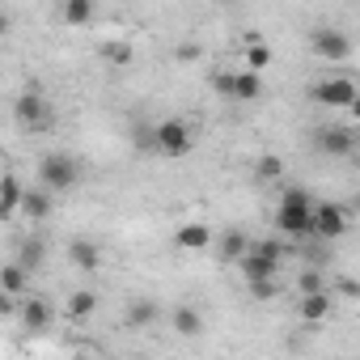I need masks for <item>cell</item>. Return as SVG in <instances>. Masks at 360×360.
<instances>
[{
    "label": "cell",
    "instance_id": "cell-1",
    "mask_svg": "<svg viewBox=\"0 0 360 360\" xmlns=\"http://www.w3.org/2000/svg\"><path fill=\"white\" fill-rule=\"evenodd\" d=\"M276 229L280 238H309L314 233V200L305 187H288L280 195V208H276Z\"/></svg>",
    "mask_w": 360,
    "mask_h": 360
},
{
    "label": "cell",
    "instance_id": "cell-2",
    "mask_svg": "<svg viewBox=\"0 0 360 360\" xmlns=\"http://www.w3.org/2000/svg\"><path fill=\"white\" fill-rule=\"evenodd\" d=\"M77 183H81V161H77V157H68V153H47V157L39 161V187H47L51 195L72 191Z\"/></svg>",
    "mask_w": 360,
    "mask_h": 360
},
{
    "label": "cell",
    "instance_id": "cell-3",
    "mask_svg": "<svg viewBox=\"0 0 360 360\" xmlns=\"http://www.w3.org/2000/svg\"><path fill=\"white\" fill-rule=\"evenodd\" d=\"M191 144H195V136H191L187 119H161V123H153V153H161V157H187Z\"/></svg>",
    "mask_w": 360,
    "mask_h": 360
},
{
    "label": "cell",
    "instance_id": "cell-4",
    "mask_svg": "<svg viewBox=\"0 0 360 360\" xmlns=\"http://www.w3.org/2000/svg\"><path fill=\"white\" fill-rule=\"evenodd\" d=\"M309 102L318 106H356V81L352 77H326L318 85H309Z\"/></svg>",
    "mask_w": 360,
    "mask_h": 360
},
{
    "label": "cell",
    "instance_id": "cell-5",
    "mask_svg": "<svg viewBox=\"0 0 360 360\" xmlns=\"http://www.w3.org/2000/svg\"><path fill=\"white\" fill-rule=\"evenodd\" d=\"M13 115H18V123H22V127H30V131L51 127V106H47V98H43L39 89H26V94L13 102Z\"/></svg>",
    "mask_w": 360,
    "mask_h": 360
},
{
    "label": "cell",
    "instance_id": "cell-6",
    "mask_svg": "<svg viewBox=\"0 0 360 360\" xmlns=\"http://www.w3.org/2000/svg\"><path fill=\"white\" fill-rule=\"evenodd\" d=\"M309 47H314V56H322V60H330V64H339V60L352 56V39H347L343 30H330V26H318V30L309 34Z\"/></svg>",
    "mask_w": 360,
    "mask_h": 360
},
{
    "label": "cell",
    "instance_id": "cell-7",
    "mask_svg": "<svg viewBox=\"0 0 360 360\" xmlns=\"http://www.w3.org/2000/svg\"><path fill=\"white\" fill-rule=\"evenodd\" d=\"M314 148L326 153V157H352V153H356V136H352V127L326 123V127L314 131Z\"/></svg>",
    "mask_w": 360,
    "mask_h": 360
},
{
    "label": "cell",
    "instance_id": "cell-8",
    "mask_svg": "<svg viewBox=\"0 0 360 360\" xmlns=\"http://www.w3.org/2000/svg\"><path fill=\"white\" fill-rule=\"evenodd\" d=\"M314 233L318 238H326V242H335V238H343L347 233V208L343 204H314Z\"/></svg>",
    "mask_w": 360,
    "mask_h": 360
},
{
    "label": "cell",
    "instance_id": "cell-9",
    "mask_svg": "<svg viewBox=\"0 0 360 360\" xmlns=\"http://www.w3.org/2000/svg\"><path fill=\"white\" fill-rule=\"evenodd\" d=\"M18 212H22L26 221L39 225V221H47V217L56 212V195H51L47 187H30V191L22 187V204H18Z\"/></svg>",
    "mask_w": 360,
    "mask_h": 360
},
{
    "label": "cell",
    "instance_id": "cell-10",
    "mask_svg": "<svg viewBox=\"0 0 360 360\" xmlns=\"http://www.w3.org/2000/svg\"><path fill=\"white\" fill-rule=\"evenodd\" d=\"M297 318H301L305 326H314V322H326V318H330V284H326V288H318V292H301Z\"/></svg>",
    "mask_w": 360,
    "mask_h": 360
},
{
    "label": "cell",
    "instance_id": "cell-11",
    "mask_svg": "<svg viewBox=\"0 0 360 360\" xmlns=\"http://www.w3.org/2000/svg\"><path fill=\"white\" fill-rule=\"evenodd\" d=\"M51 318H56V314H51V305H47L43 297H26V301H22V309H18V322H22L26 330H34V335H39V330H47V326H51Z\"/></svg>",
    "mask_w": 360,
    "mask_h": 360
},
{
    "label": "cell",
    "instance_id": "cell-12",
    "mask_svg": "<svg viewBox=\"0 0 360 360\" xmlns=\"http://www.w3.org/2000/svg\"><path fill=\"white\" fill-rule=\"evenodd\" d=\"M64 255H68V263H72L77 271H94V267L102 263V246H98V242H89V238H72Z\"/></svg>",
    "mask_w": 360,
    "mask_h": 360
},
{
    "label": "cell",
    "instance_id": "cell-13",
    "mask_svg": "<svg viewBox=\"0 0 360 360\" xmlns=\"http://www.w3.org/2000/svg\"><path fill=\"white\" fill-rule=\"evenodd\" d=\"M18 204H22V178L0 169V221H13Z\"/></svg>",
    "mask_w": 360,
    "mask_h": 360
},
{
    "label": "cell",
    "instance_id": "cell-14",
    "mask_svg": "<svg viewBox=\"0 0 360 360\" xmlns=\"http://www.w3.org/2000/svg\"><path fill=\"white\" fill-rule=\"evenodd\" d=\"M169 326H174V335L195 339V335H204V314H200L195 305H178V309L169 314Z\"/></svg>",
    "mask_w": 360,
    "mask_h": 360
},
{
    "label": "cell",
    "instance_id": "cell-15",
    "mask_svg": "<svg viewBox=\"0 0 360 360\" xmlns=\"http://www.w3.org/2000/svg\"><path fill=\"white\" fill-rule=\"evenodd\" d=\"M174 246H178V250H208V246H212V229H208V225H200V221L178 225Z\"/></svg>",
    "mask_w": 360,
    "mask_h": 360
},
{
    "label": "cell",
    "instance_id": "cell-16",
    "mask_svg": "<svg viewBox=\"0 0 360 360\" xmlns=\"http://www.w3.org/2000/svg\"><path fill=\"white\" fill-rule=\"evenodd\" d=\"M246 246H250V238H246L242 229H225V233L217 238V259H221V263H238V259L246 255Z\"/></svg>",
    "mask_w": 360,
    "mask_h": 360
},
{
    "label": "cell",
    "instance_id": "cell-17",
    "mask_svg": "<svg viewBox=\"0 0 360 360\" xmlns=\"http://www.w3.org/2000/svg\"><path fill=\"white\" fill-rule=\"evenodd\" d=\"M161 318V305L153 301V297H136L131 305H127V326L131 330H144V326H153Z\"/></svg>",
    "mask_w": 360,
    "mask_h": 360
},
{
    "label": "cell",
    "instance_id": "cell-18",
    "mask_svg": "<svg viewBox=\"0 0 360 360\" xmlns=\"http://www.w3.org/2000/svg\"><path fill=\"white\" fill-rule=\"evenodd\" d=\"M229 98H238V102H259V98H263V77H259L255 68L233 72V94H229Z\"/></svg>",
    "mask_w": 360,
    "mask_h": 360
},
{
    "label": "cell",
    "instance_id": "cell-19",
    "mask_svg": "<svg viewBox=\"0 0 360 360\" xmlns=\"http://www.w3.org/2000/svg\"><path fill=\"white\" fill-rule=\"evenodd\" d=\"M26 288H30V271H26L18 259L0 267V292H9V297H22Z\"/></svg>",
    "mask_w": 360,
    "mask_h": 360
},
{
    "label": "cell",
    "instance_id": "cell-20",
    "mask_svg": "<svg viewBox=\"0 0 360 360\" xmlns=\"http://www.w3.org/2000/svg\"><path fill=\"white\" fill-rule=\"evenodd\" d=\"M18 263L34 276V271L47 263V242H43V238H22V246H18Z\"/></svg>",
    "mask_w": 360,
    "mask_h": 360
},
{
    "label": "cell",
    "instance_id": "cell-21",
    "mask_svg": "<svg viewBox=\"0 0 360 360\" xmlns=\"http://www.w3.org/2000/svg\"><path fill=\"white\" fill-rule=\"evenodd\" d=\"M64 5V26H89L94 22V9H98V0H60Z\"/></svg>",
    "mask_w": 360,
    "mask_h": 360
},
{
    "label": "cell",
    "instance_id": "cell-22",
    "mask_svg": "<svg viewBox=\"0 0 360 360\" xmlns=\"http://www.w3.org/2000/svg\"><path fill=\"white\" fill-rule=\"evenodd\" d=\"M94 309H98V292H89V288H77V292L68 297V305H64V314H68L72 322H85Z\"/></svg>",
    "mask_w": 360,
    "mask_h": 360
},
{
    "label": "cell",
    "instance_id": "cell-23",
    "mask_svg": "<svg viewBox=\"0 0 360 360\" xmlns=\"http://www.w3.org/2000/svg\"><path fill=\"white\" fill-rule=\"evenodd\" d=\"M98 56H102L106 64H115V68H127V64H131V43H102Z\"/></svg>",
    "mask_w": 360,
    "mask_h": 360
},
{
    "label": "cell",
    "instance_id": "cell-24",
    "mask_svg": "<svg viewBox=\"0 0 360 360\" xmlns=\"http://www.w3.org/2000/svg\"><path fill=\"white\" fill-rule=\"evenodd\" d=\"M246 64H250L255 72H263V68L271 64V47H267L263 39H255V34H250V43H246Z\"/></svg>",
    "mask_w": 360,
    "mask_h": 360
},
{
    "label": "cell",
    "instance_id": "cell-25",
    "mask_svg": "<svg viewBox=\"0 0 360 360\" xmlns=\"http://www.w3.org/2000/svg\"><path fill=\"white\" fill-rule=\"evenodd\" d=\"M284 174V161L276 157V153H267V157H259V165H255V178L259 183H276V178Z\"/></svg>",
    "mask_w": 360,
    "mask_h": 360
},
{
    "label": "cell",
    "instance_id": "cell-26",
    "mask_svg": "<svg viewBox=\"0 0 360 360\" xmlns=\"http://www.w3.org/2000/svg\"><path fill=\"white\" fill-rule=\"evenodd\" d=\"M250 284V297L255 301H271L276 297V276H263V280H246Z\"/></svg>",
    "mask_w": 360,
    "mask_h": 360
},
{
    "label": "cell",
    "instance_id": "cell-27",
    "mask_svg": "<svg viewBox=\"0 0 360 360\" xmlns=\"http://www.w3.org/2000/svg\"><path fill=\"white\" fill-rule=\"evenodd\" d=\"M131 140H136V148H140V153H153V123H144V119H140V123H136V131H131Z\"/></svg>",
    "mask_w": 360,
    "mask_h": 360
},
{
    "label": "cell",
    "instance_id": "cell-28",
    "mask_svg": "<svg viewBox=\"0 0 360 360\" xmlns=\"http://www.w3.org/2000/svg\"><path fill=\"white\" fill-rule=\"evenodd\" d=\"M297 288H301V292H318V288H326V276L309 267V271H301V280H297Z\"/></svg>",
    "mask_w": 360,
    "mask_h": 360
},
{
    "label": "cell",
    "instance_id": "cell-29",
    "mask_svg": "<svg viewBox=\"0 0 360 360\" xmlns=\"http://www.w3.org/2000/svg\"><path fill=\"white\" fill-rule=\"evenodd\" d=\"M212 85H217V94H225V98H229V94H233V72H217V77H212Z\"/></svg>",
    "mask_w": 360,
    "mask_h": 360
},
{
    "label": "cell",
    "instance_id": "cell-30",
    "mask_svg": "<svg viewBox=\"0 0 360 360\" xmlns=\"http://www.w3.org/2000/svg\"><path fill=\"white\" fill-rule=\"evenodd\" d=\"M174 56H178V60H183V64H191V60H200V47H195V43H183V47H178V51H174Z\"/></svg>",
    "mask_w": 360,
    "mask_h": 360
},
{
    "label": "cell",
    "instance_id": "cell-31",
    "mask_svg": "<svg viewBox=\"0 0 360 360\" xmlns=\"http://www.w3.org/2000/svg\"><path fill=\"white\" fill-rule=\"evenodd\" d=\"M335 288H339L343 297H360V292H356V280H352V276H339V284H335Z\"/></svg>",
    "mask_w": 360,
    "mask_h": 360
},
{
    "label": "cell",
    "instance_id": "cell-32",
    "mask_svg": "<svg viewBox=\"0 0 360 360\" xmlns=\"http://www.w3.org/2000/svg\"><path fill=\"white\" fill-rule=\"evenodd\" d=\"M9 309H13V297H9V292H0V314H9Z\"/></svg>",
    "mask_w": 360,
    "mask_h": 360
},
{
    "label": "cell",
    "instance_id": "cell-33",
    "mask_svg": "<svg viewBox=\"0 0 360 360\" xmlns=\"http://www.w3.org/2000/svg\"><path fill=\"white\" fill-rule=\"evenodd\" d=\"M0 34H9V18L5 13H0Z\"/></svg>",
    "mask_w": 360,
    "mask_h": 360
},
{
    "label": "cell",
    "instance_id": "cell-34",
    "mask_svg": "<svg viewBox=\"0 0 360 360\" xmlns=\"http://www.w3.org/2000/svg\"><path fill=\"white\" fill-rule=\"evenodd\" d=\"M0 169H5V157H0Z\"/></svg>",
    "mask_w": 360,
    "mask_h": 360
},
{
    "label": "cell",
    "instance_id": "cell-35",
    "mask_svg": "<svg viewBox=\"0 0 360 360\" xmlns=\"http://www.w3.org/2000/svg\"><path fill=\"white\" fill-rule=\"evenodd\" d=\"M229 5H238V0H229Z\"/></svg>",
    "mask_w": 360,
    "mask_h": 360
}]
</instances>
